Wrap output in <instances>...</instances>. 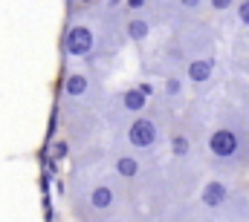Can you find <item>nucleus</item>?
I'll return each instance as SVG.
<instances>
[{
    "label": "nucleus",
    "mask_w": 249,
    "mask_h": 222,
    "mask_svg": "<svg viewBox=\"0 0 249 222\" xmlns=\"http://www.w3.org/2000/svg\"><path fill=\"white\" fill-rule=\"evenodd\" d=\"M93 47H96V38H93L90 26L75 23V26H70V29H67V35H64V49H67V55L87 58L90 52H93Z\"/></svg>",
    "instance_id": "1"
},
{
    "label": "nucleus",
    "mask_w": 249,
    "mask_h": 222,
    "mask_svg": "<svg viewBox=\"0 0 249 222\" xmlns=\"http://www.w3.org/2000/svg\"><path fill=\"white\" fill-rule=\"evenodd\" d=\"M157 139H160V130H157V124H154L151 118H136V121L127 127V142H130L136 150L154 147Z\"/></svg>",
    "instance_id": "2"
},
{
    "label": "nucleus",
    "mask_w": 249,
    "mask_h": 222,
    "mask_svg": "<svg viewBox=\"0 0 249 222\" xmlns=\"http://www.w3.org/2000/svg\"><path fill=\"white\" fill-rule=\"evenodd\" d=\"M238 147H241V136H238L235 130H229V127L214 130V133L209 136V150H212L217 159H232V156L238 153Z\"/></svg>",
    "instance_id": "3"
},
{
    "label": "nucleus",
    "mask_w": 249,
    "mask_h": 222,
    "mask_svg": "<svg viewBox=\"0 0 249 222\" xmlns=\"http://www.w3.org/2000/svg\"><path fill=\"white\" fill-rule=\"evenodd\" d=\"M226 196H229V188H226V182H206V188H203V193H200V202L206 205V208H220L223 202H226Z\"/></svg>",
    "instance_id": "4"
},
{
    "label": "nucleus",
    "mask_w": 249,
    "mask_h": 222,
    "mask_svg": "<svg viewBox=\"0 0 249 222\" xmlns=\"http://www.w3.org/2000/svg\"><path fill=\"white\" fill-rule=\"evenodd\" d=\"M212 72H214V58H200V61H191L186 66L188 81H194V84H206L212 78Z\"/></svg>",
    "instance_id": "5"
},
{
    "label": "nucleus",
    "mask_w": 249,
    "mask_h": 222,
    "mask_svg": "<svg viewBox=\"0 0 249 222\" xmlns=\"http://www.w3.org/2000/svg\"><path fill=\"white\" fill-rule=\"evenodd\" d=\"M87 87H90V81H87V75H81V72H70V75L64 78V93H67L70 98L84 95V93H87Z\"/></svg>",
    "instance_id": "6"
},
{
    "label": "nucleus",
    "mask_w": 249,
    "mask_h": 222,
    "mask_svg": "<svg viewBox=\"0 0 249 222\" xmlns=\"http://www.w3.org/2000/svg\"><path fill=\"white\" fill-rule=\"evenodd\" d=\"M90 205H93L96 211H107V208L113 205V190H110L107 185L93 188V193H90Z\"/></svg>",
    "instance_id": "7"
},
{
    "label": "nucleus",
    "mask_w": 249,
    "mask_h": 222,
    "mask_svg": "<svg viewBox=\"0 0 249 222\" xmlns=\"http://www.w3.org/2000/svg\"><path fill=\"white\" fill-rule=\"evenodd\" d=\"M122 104H124V110H130V112H142L145 110V104H148V95H142L139 87L124 90L122 93Z\"/></svg>",
    "instance_id": "8"
},
{
    "label": "nucleus",
    "mask_w": 249,
    "mask_h": 222,
    "mask_svg": "<svg viewBox=\"0 0 249 222\" xmlns=\"http://www.w3.org/2000/svg\"><path fill=\"white\" fill-rule=\"evenodd\" d=\"M148 32H151V23H148L145 17H133V20L127 23V38H130V41H145Z\"/></svg>",
    "instance_id": "9"
},
{
    "label": "nucleus",
    "mask_w": 249,
    "mask_h": 222,
    "mask_svg": "<svg viewBox=\"0 0 249 222\" xmlns=\"http://www.w3.org/2000/svg\"><path fill=\"white\" fill-rule=\"evenodd\" d=\"M116 173L124 176V179H136L139 176V162L133 156H119L116 159Z\"/></svg>",
    "instance_id": "10"
},
{
    "label": "nucleus",
    "mask_w": 249,
    "mask_h": 222,
    "mask_svg": "<svg viewBox=\"0 0 249 222\" xmlns=\"http://www.w3.org/2000/svg\"><path fill=\"white\" fill-rule=\"evenodd\" d=\"M171 153H174L177 159L188 156V139L186 136H171Z\"/></svg>",
    "instance_id": "11"
},
{
    "label": "nucleus",
    "mask_w": 249,
    "mask_h": 222,
    "mask_svg": "<svg viewBox=\"0 0 249 222\" xmlns=\"http://www.w3.org/2000/svg\"><path fill=\"white\" fill-rule=\"evenodd\" d=\"M235 12H238V20H241L244 26H249V0L238 3V6H235Z\"/></svg>",
    "instance_id": "12"
},
{
    "label": "nucleus",
    "mask_w": 249,
    "mask_h": 222,
    "mask_svg": "<svg viewBox=\"0 0 249 222\" xmlns=\"http://www.w3.org/2000/svg\"><path fill=\"white\" fill-rule=\"evenodd\" d=\"M165 93L168 95H180V78H168L165 81Z\"/></svg>",
    "instance_id": "13"
},
{
    "label": "nucleus",
    "mask_w": 249,
    "mask_h": 222,
    "mask_svg": "<svg viewBox=\"0 0 249 222\" xmlns=\"http://www.w3.org/2000/svg\"><path fill=\"white\" fill-rule=\"evenodd\" d=\"M235 3L232 0H212V9H217V12H226V9H232Z\"/></svg>",
    "instance_id": "14"
},
{
    "label": "nucleus",
    "mask_w": 249,
    "mask_h": 222,
    "mask_svg": "<svg viewBox=\"0 0 249 222\" xmlns=\"http://www.w3.org/2000/svg\"><path fill=\"white\" fill-rule=\"evenodd\" d=\"M64 156H67V144H64V142H58V144L53 147V159L58 162V159H64Z\"/></svg>",
    "instance_id": "15"
},
{
    "label": "nucleus",
    "mask_w": 249,
    "mask_h": 222,
    "mask_svg": "<svg viewBox=\"0 0 249 222\" xmlns=\"http://www.w3.org/2000/svg\"><path fill=\"white\" fill-rule=\"evenodd\" d=\"M124 6H127V9H133V12H136V9H145V6H148V3H145V0H127V3H124Z\"/></svg>",
    "instance_id": "16"
}]
</instances>
